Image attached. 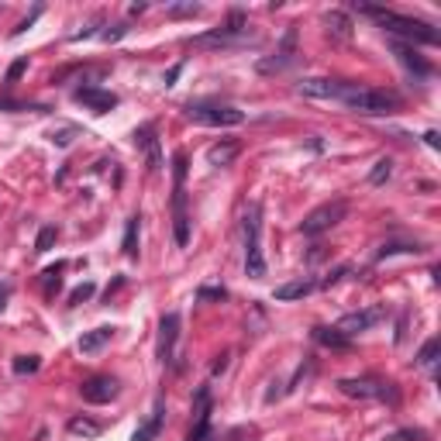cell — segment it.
Listing matches in <instances>:
<instances>
[{"label": "cell", "mask_w": 441, "mask_h": 441, "mask_svg": "<svg viewBox=\"0 0 441 441\" xmlns=\"http://www.w3.org/2000/svg\"><path fill=\"white\" fill-rule=\"evenodd\" d=\"M359 14L373 18L379 28H386L397 38H407V45L410 42H417V45H441V32L435 25L421 21V18H407V14H397V11H386V7H373V4H359Z\"/></svg>", "instance_id": "6da1fadb"}, {"label": "cell", "mask_w": 441, "mask_h": 441, "mask_svg": "<svg viewBox=\"0 0 441 441\" xmlns=\"http://www.w3.org/2000/svg\"><path fill=\"white\" fill-rule=\"evenodd\" d=\"M342 104H345L348 111H355V114H366V118H386V114L400 111L404 97L397 94V90H379V87H362V83H355L352 94H348Z\"/></svg>", "instance_id": "7a4b0ae2"}, {"label": "cell", "mask_w": 441, "mask_h": 441, "mask_svg": "<svg viewBox=\"0 0 441 441\" xmlns=\"http://www.w3.org/2000/svg\"><path fill=\"white\" fill-rule=\"evenodd\" d=\"M187 152L173 156V238L180 249L190 245V214H187Z\"/></svg>", "instance_id": "3957f363"}, {"label": "cell", "mask_w": 441, "mask_h": 441, "mask_svg": "<svg viewBox=\"0 0 441 441\" xmlns=\"http://www.w3.org/2000/svg\"><path fill=\"white\" fill-rule=\"evenodd\" d=\"M338 390L352 397V400H386L390 407L400 404V390L397 383L379 376H352V379H338Z\"/></svg>", "instance_id": "277c9868"}, {"label": "cell", "mask_w": 441, "mask_h": 441, "mask_svg": "<svg viewBox=\"0 0 441 441\" xmlns=\"http://www.w3.org/2000/svg\"><path fill=\"white\" fill-rule=\"evenodd\" d=\"M242 228H245V273L252 280H262L266 276V255L259 245V235H262V207L259 204H249Z\"/></svg>", "instance_id": "5b68a950"}, {"label": "cell", "mask_w": 441, "mask_h": 441, "mask_svg": "<svg viewBox=\"0 0 441 441\" xmlns=\"http://www.w3.org/2000/svg\"><path fill=\"white\" fill-rule=\"evenodd\" d=\"M187 118L193 125H207V128H238L245 121V111L231 107V104H207V100H190L187 107Z\"/></svg>", "instance_id": "8992f818"}, {"label": "cell", "mask_w": 441, "mask_h": 441, "mask_svg": "<svg viewBox=\"0 0 441 441\" xmlns=\"http://www.w3.org/2000/svg\"><path fill=\"white\" fill-rule=\"evenodd\" d=\"M348 214V200H328V204H321L314 207L307 218L300 220V231L307 235V238H317V235H324V231H331L335 224H342Z\"/></svg>", "instance_id": "52a82bcc"}, {"label": "cell", "mask_w": 441, "mask_h": 441, "mask_svg": "<svg viewBox=\"0 0 441 441\" xmlns=\"http://www.w3.org/2000/svg\"><path fill=\"white\" fill-rule=\"evenodd\" d=\"M293 59H297V25H290V28L283 32L280 45H276V56H269V59H259V63H255V69H259L262 76H273V73H283V69H290V66H293Z\"/></svg>", "instance_id": "ba28073f"}, {"label": "cell", "mask_w": 441, "mask_h": 441, "mask_svg": "<svg viewBox=\"0 0 441 441\" xmlns=\"http://www.w3.org/2000/svg\"><path fill=\"white\" fill-rule=\"evenodd\" d=\"M180 314L176 311H169V314H162L159 321V342H156V359L162 366H173L176 362V342H180Z\"/></svg>", "instance_id": "9c48e42d"}, {"label": "cell", "mask_w": 441, "mask_h": 441, "mask_svg": "<svg viewBox=\"0 0 441 441\" xmlns=\"http://www.w3.org/2000/svg\"><path fill=\"white\" fill-rule=\"evenodd\" d=\"M355 83L348 80H321V76H311V80H300L297 90L304 97H314V100H345L352 94Z\"/></svg>", "instance_id": "30bf717a"}, {"label": "cell", "mask_w": 441, "mask_h": 441, "mask_svg": "<svg viewBox=\"0 0 441 441\" xmlns=\"http://www.w3.org/2000/svg\"><path fill=\"white\" fill-rule=\"evenodd\" d=\"M207 435H211V390L200 386L193 397V428L183 441H207Z\"/></svg>", "instance_id": "8fae6325"}, {"label": "cell", "mask_w": 441, "mask_h": 441, "mask_svg": "<svg viewBox=\"0 0 441 441\" xmlns=\"http://www.w3.org/2000/svg\"><path fill=\"white\" fill-rule=\"evenodd\" d=\"M118 393H121V383L114 376H90L80 386V397H83L87 404H97V407H100V404H111Z\"/></svg>", "instance_id": "7c38bea8"}, {"label": "cell", "mask_w": 441, "mask_h": 441, "mask_svg": "<svg viewBox=\"0 0 441 441\" xmlns=\"http://www.w3.org/2000/svg\"><path fill=\"white\" fill-rule=\"evenodd\" d=\"M135 149L138 152H145V162H149V169L159 173L162 169V145H159V135H156V125H142L135 128Z\"/></svg>", "instance_id": "4fadbf2b"}, {"label": "cell", "mask_w": 441, "mask_h": 441, "mask_svg": "<svg viewBox=\"0 0 441 441\" xmlns=\"http://www.w3.org/2000/svg\"><path fill=\"white\" fill-rule=\"evenodd\" d=\"M73 97L80 100V104H87L94 114H111L114 107H118V94H111V90H100V87H76Z\"/></svg>", "instance_id": "5bb4252c"}, {"label": "cell", "mask_w": 441, "mask_h": 441, "mask_svg": "<svg viewBox=\"0 0 441 441\" xmlns=\"http://www.w3.org/2000/svg\"><path fill=\"white\" fill-rule=\"evenodd\" d=\"M386 317V307H369V311H355V314H345L338 321V331H345L348 338H355L359 331H369L373 324H379Z\"/></svg>", "instance_id": "9a60e30c"}, {"label": "cell", "mask_w": 441, "mask_h": 441, "mask_svg": "<svg viewBox=\"0 0 441 441\" xmlns=\"http://www.w3.org/2000/svg\"><path fill=\"white\" fill-rule=\"evenodd\" d=\"M393 56H397L400 63L407 66L414 76H421V80H428V76L435 73V66L428 63V59H424V56H421V52H417L414 45H407V42H393Z\"/></svg>", "instance_id": "2e32d148"}, {"label": "cell", "mask_w": 441, "mask_h": 441, "mask_svg": "<svg viewBox=\"0 0 441 441\" xmlns=\"http://www.w3.org/2000/svg\"><path fill=\"white\" fill-rule=\"evenodd\" d=\"M252 38H235V35H228L224 28H214V32H204L197 35L190 45H197V49H238V45H249Z\"/></svg>", "instance_id": "e0dca14e"}, {"label": "cell", "mask_w": 441, "mask_h": 441, "mask_svg": "<svg viewBox=\"0 0 441 441\" xmlns=\"http://www.w3.org/2000/svg\"><path fill=\"white\" fill-rule=\"evenodd\" d=\"M162 424H166V400L156 397V407H152V414H149V421L138 424V431L131 435V441H156L159 431H162Z\"/></svg>", "instance_id": "ac0fdd59"}, {"label": "cell", "mask_w": 441, "mask_h": 441, "mask_svg": "<svg viewBox=\"0 0 441 441\" xmlns=\"http://www.w3.org/2000/svg\"><path fill=\"white\" fill-rule=\"evenodd\" d=\"M311 335H314L317 345L331 348V352H348V348H352V338H348L345 331H338V328H324V324H317Z\"/></svg>", "instance_id": "d6986e66"}, {"label": "cell", "mask_w": 441, "mask_h": 441, "mask_svg": "<svg viewBox=\"0 0 441 441\" xmlns=\"http://www.w3.org/2000/svg\"><path fill=\"white\" fill-rule=\"evenodd\" d=\"M111 338H114V328H94V331H87V335L76 342V348H80L83 355H97L100 348L111 345Z\"/></svg>", "instance_id": "ffe728a7"}, {"label": "cell", "mask_w": 441, "mask_h": 441, "mask_svg": "<svg viewBox=\"0 0 441 441\" xmlns=\"http://www.w3.org/2000/svg\"><path fill=\"white\" fill-rule=\"evenodd\" d=\"M235 159H238V142H235V138H224V142H218V145H211V149H207V162H211V166H218V169L231 166Z\"/></svg>", "instance_id": "44dd1931"}, {"label": "cell", "mask_w": 441, "mask_h": 441, "mask_svg": "<svg viewBox=\"0 0 441 441\" xmlns=\"http://www.w3.org/2000/svg\"><path fill=\"white\" fill-rule=\"evenodd\" d=\"M324 25H328V32L335 35V38H342V42H348V38L355 35V21L348 18L345 11H328V14H324Z\"/></svg>", "instance_id": "7402d4cb"}, {"label": "cell", "mask_w": 441, "mask_h": 441, "mask_svg": "<svg viewBox=\"0 0 441 441\" xmlns=\"http://www.w3.org/2000/svg\"><path fill=\"white\" fill-rule=\"evenodd\" d=\"M317 283L314 280H293V283H283V286H276V300H283V304H290V300H304L307 293H314Z\"/></svg>", "instance_id": "603a6c76"}, {"label": "cell", "mask_w": 441, "mask_h": 441, "mask_svg": "<svg viewBox=\"0 0 441 441\" xmlns=\"http://www.w3.org/2000/svg\"><path fill=\"white\" fill-rule=\"evenodd\" d=\"M66 431H69L73 438H97L104 428H100L97 421H90V417H69V421H66Z\"/></svg>", "instance_id": "cb8c5ba5"}, {"label": "cell", "mask_w": 441, "mask_h": 441, "mask_svg": "<svg viewBox=\"0 0 441 441\" xmlns=\"http://www.w3.org/2000/svg\"><path fill=\"white\" fill-rule=\"evenodd\" d=\"M63 269H66V262H56V266H49V269L42 273V290H45V297H56V293L63 290Z\"/></svg>", "instance_id": "d4e9b609"}, {"label": "cell", "mask_w": 441, "mask_h": 441, "mask_svg": "<svg viewBox=\"0 0 441 441\" xmlns=\"http://www.w3.org/2000/svg\"><path fill=\"white\" fill-rule=\"evenodd\" d=\"M424 245L421 242H386L376 252V259H390V255H421Z\"/></svg>", "instance_id": "484cf974"}, {"label": "cell", "mask_w": 441, "mask_h": 441, "mask_svg": "<svg viewBox=\"0 0 441 441\" xmlns=\"http://www.w3.org/2000/svg\"><path fill=\"white\" fill-rule=\"evenodd\" d=\"M138 214L135 218H128V224H125V242H121V249H125V255L128 259H138Z\"/></svg>", "instance_id": "4316f807"}, {"label": "cell", "mask_w": 441, "mask_h": 441, "mask_svg": "<svg viewBox=\"0 0 441 441\" xmlns=\"http://www.w3.org/2000/svg\"><path fill=\"white\" fill-rule=\"evenodd\" d=\"M390 176H393V159H390V156L376 159V166L369 169V187H383Z\"/></svg>", "instance_id": "83f0119b"}, {"label": "cell", "mask_w": 441, "mask_h": 441, "mask_svg": "<svg viewBox=\"0 0 441 441\" xmlns=\"http://www.w3.org/2000/svg\"><path fill=\"white\" fill-rule=\"evenodd\" d=\"M0 111H11V114H21V111L49 114V107H45V104H32V100H7V97H0Z\"/></svg>", "instance_id": "f1b7e54d"}, {"label": "cell", "mask_w": 441, "mask_h": 441, "mask_svg": "<svg viewBox=\"0 0 441 441\" xmlns=\"http://www.w3.org/2000/svg\"><path fill=\"white\" fill-rule=\"evenodd\" d=\"M438 355H441V338H428L424 345H421V352H417V366H435L438 362Z\"/></svg>", "instance_id": "f546056e"}, {"label": "cell", "mask_w": 441, "mask_h": 441, "mask_svg": "<svg viewBox=\"0 0 441 441\" xmlns=\"http://www.w3.org/2000/svg\"><path fill=\"white\" fill-rule=\"evenodd\" d=\"M11 369H14V376H32V373L42 369V359H38V355H18Z\"/></svg>", "instance_id": "4dcf8cb0"}, {"label": "cell", "mask_w": 441, "mask_h": 441, "mask_svg": "<svg viewBox=\"0 0 441 441\" xmlns=\"http://www.w3.org/2000/svg\"><path fill=\"white\" fill-rule=\"evenodd\" d=\"M56 238H59V231H56L52 224H49V228H42V231H38V238H35V252L45 255L52 245H56Z\"/></svg>", "instance_id": "1f68e13d"}, {"label": "cell", "mask_w": 441, "mask_h": 441, "mask_svg": "<svg viewBox=\"0 0 441 441\" xmlns=\"http://www.w3.org/2000/svg\"><path fill=\"white\" fill-rule=\"evenodd\" d=\"M94 293H97L94 283H80L76 290H73V293H69V307H80V304H83V300H90Z\"/></svg>", "instance_id": "d6a6232c"}, {"label": "cell", "mask_w": 441, "mask_h": 441, "mask_svg": "<svg viewBox=\"0 0 441 441\" xmlns=\"http://www.w3.org/2000/svg\"><path fill=\"white\" fill-rule=\"evenodd\" d=\"M428 438V431H421V428H404V431H393L386 441H424Z\"/></svg>", "instance_id": "836d02e7"}, {"label": "cell", "mask_w": 441, "mask_h": 441, "mask_svg": "<svg viewBox=\"0 0 441 441\" xmlns=\"http://www.w3.org/2000/svg\"><path fill=\"white\" fill-rule=\"evenodd\" d=\"M25 73H28V59L21 56V59H14V63L7 66V76H4V80H7V83H18Z\"/></svg>", "instance_id": "e575fe53"}, {"label": "cell", "mask_w": 441, "mask_h": 441, "mask_svg": "<svg viewBox=\"0 0 441 441\" xmlns=\"http://www.w3.org/2000/svg\"><path fill=\"white\" fill-rule=\"evenodd\" d=\"M128 32H131V25H128V21H121V25H111L107 32H100V38H104V42L111 45V42H121Z\"/></svg>", "instance_id": "d590c367"}, {"label": "cell", "mask_w": 441, "mask_h": 441, "mask_svg": "<svg viewBox=\"0 0 441 441\" xmlns=\"http://www.w3.org/2000/svg\"><path fill=\"white\" fill-rule=\"evenodd\" d=\"M166 14L169 18H193V14H200V4H173Z\"/></svg>", "instance_id": "8d00e7d4"}, {"label": "cell", "mask_w": 441, "mask_h": 441, "mask_svg": "<svg viewBox=\"0 0 441 441\" xmlns=\"http://www.w3.org/2000/svg\"><path fill=\"white\" fill-rule=\"evenodd\" d=\"M197 300H228V290L224 286H200Z\"/></svg>", "instance_id": "74e56055"}, {"label": "cell", "mask_w": 441, "mask_h": 441, "mask_svg": "<svg viewBox=\"0 0 441 441\" xmlns=\"http://www.w3.org/2000/svg\"><path fill=\"white\" fill-rule=\"evenodd\" d=\"M76 135H80L76 128H66V131H52V145H59V149H66V145H69V142H73Z\"/></svg>", "instance_id": "f35d334b"}, {"label": "cell", "mask_w": 441, "mask_h": 441, "mask_svg": "<svg viewBox=\"0 0 441 441\" xmlns=\"http://www.w3.org/2000/svg\"><path fill=\"white\" fill-rule=\"evenodd\" d=\"M38 18H42V7H35L32 14H28V18H25V21H21V25H18V28L11 32V38H18V35H25V32H28V28H32V25H35V21H38Z\"/></svg>", "instance_id": "ab89813d"}, {"label": "cell", "mask_w": 441, "mask_h": 441, "mask_svg": "<svg viewBox=\"0 0 441 441\" xmlns=\"http://www.w3.org/2000/svg\"><path fill=\"white\" fill-rule=\"evenodd\" d=\"M348 273H352L348 266H338V269H331V276H328V280H321L317 286H335V283H342V280H345Z\"/></svg>", "instance_id": "60d3db41"}, {"label": "cell", "mask_w": 441, "mask_h": 441, "mask_svg": "<svg viewBox=\"0 0 441 441\" xmlns=\"http://www.w3.org/2000/svg\"><path fill=\"white\" fill-rule=\"evenodd\" d=\"M11 290H14V286H11V280H0V314L7 311V300H11Z\"/></svg>", "instance_id": "b9f144b4"}, {"label": "cell", "mask_w": 441, "mask_h": 441, "mask_svg": "<svg viewBox=\"0 0 441 441\" xmlns=\"http://www.w3.org/2000/svg\"><path fill=\"white\" fill-rule=\"evenodd\" d=\"M180 73H183V63H176L169 73H166V87H176V80H180Z\"/></svg>", "instance_id": "7bdbcfd3"}, {"label": "cell", "mask_w": 441, "mask_h": 441, "mask_svg": "<svg viewBox=\"0 0 441 441\" xmlns=\"http://www.w3.org/2000/svg\"><path fill=\"white\" fill-rule=\"evenodd\" d=\"M424 145H428V149H441L438 131H424Z\"/></svg>", "instance_id": "ee69618b"}, {"label": "cell", "mask_w": 441, "mask_h": 441, "mask_svg": "<svg viewBox=\"0 0 441 441\" xmlns=\"http://www.w3.org/2000/svg\"><path fill=\"white\" fill-rule=\"evenodd\" d=\"M90 35H97V25L83 28V32H76V35H73V42H83V38H90Z\"/></svg>", "instance_id": "f6af8a7d"}, {"label": "cell", "mask_w": 441, "mask_h": 441, "mask_svg": "<svg viewBox=\"0 0 441 441\" xmlns=\"http://www.w3.org/2000/svg\"><path fill=\"white\" fill-rule=\"evenodd\" d=\"M224 369H228V352H224V355H218V362H214V376H218V373H224Z\"/></svg>", "instance_id": "bcb514c9"}, {"label": "cell", "mask_w": 441, "mask_h": 441, "mask_svg": "<svg viewBox=\"0 0 441 441\" xmlns=\"http://www.w3.org/2000/svg\"><path fill=\"white\" fill-rule=\"evenodd\" d=\"M145 7H149V4H131V11H128V14H131V18H138V14H142Z\"/></svg>", "instance_id": "7dc6e473"}, {"label": "cell", "mask_w": 441, "mask_h": 441, "mask_svg": "<svg viewBox=\"0 0 441 441\" xmlns=\"http://www.w3.org/2000/svg\"><path fill=\"white\" fill-rule=\"evenodd\" d=\"M207 441H224V438H220V435H214V431H211V435H207Z\"/></svg>", "instance_id": "c3c4849f"}]
</instances>
